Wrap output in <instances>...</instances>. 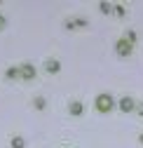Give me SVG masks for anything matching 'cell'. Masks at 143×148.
Instances as JSON below:
<instances>
[{
  "label": "cell",
  "instance_id": "cell-1",
  "mask_svg": "<svg viewBox=\"0 0 143 148\" xmlns=\"http://www.w3.org/2000/svg\"><path fill=\"white\" fill-rule=\"evenodd\" d=\"M94 108L99 110V113H110V110L115 108V99H113V94H108V92H101V94L94 99Z\"/></svg>",
  "mask_w": 143,
  "mask_h": 148
},
{
  "label": "cell",
  "instance_id": "cell-2",
  "mask_svg": "<svg viewBox=\"0 0 143 148\" xmlns=\"http://www.w3.org/2000/svg\"><path fill=\"white\" fill-rule=\"evenodd\" d=\"M19 73H21V80H26V82H33L35 78H38V73H35V66H33L31 61H24V64L19 66Z\"/></svg>",
  "mask_w": 143,
  "mask_h": 148
},
{
  "label": "cell",
  "instance_id": "cell-3",
  "mask_svg": "<svg viewBox=\"0 0 143 148\" xmlns=\"http://www.w3.org/2000/svg\"><path fill=\"white\" fill-rule=\"evenodd\" d=\"M115 52L120 54V57H131V52H134V45H131V42H127L124 38H120V40L115 42Z\"/></svg>",
  "mask_w": 143,
  "mask_h": 148
},
{
  "label": "cell",
  "instance_id": "cell-4",
  "mask_svg": "<svg viewBox=\"0 0 143 148\" xmlns=\"http://www.w3.org/2000/svg\"><path fill=\"white\" fill-rule=\"evenodd\" d=\"M136 99L134 97H122L120 99V110H122V113H134V110H136Z\"/></svg>",
  "mask_w": 143,
  "mask_h": 148
},
{
  "label": "cell",
  "instance_id": "cell-5",
  "mask_svg": "<svg viewBox=\"0 0 143 148\" xmlns=\"http://www.w3.org/2000/svg\"><path fill=\"white\" fill-rule=\"evenodd\" d=\"M45 73H49V75L61 73V61L59 59H45Z\"/></svg>",
  "mask_w": 143,
  "mask_h": 148
},
{
  "label": "cell",
  "instance_id": "cell-6",
  "mask_svg": "<svg viewBox=\"0 0 143 148\" xmlns=\"http://www.w3.org/2000/svg\"><path fill=\"white\" fill-rule=\"evenodd\" d=\"M63 28H66V31H73V28H87V21L82 19V16H75V19L63 21Z\"/></svg>",
  "mask_w": 143,
  "mask_h": 148
},
{
  "label": "cell",
  "instance_id": "cell-7",
  "mask_svg": "<svg viewBox=\"0 0 143 148\" xmlns=\"http://www.w3.org/2000/svg\"><path fill=\"white\" fill-rule=\"evenodd\" d=\"M68 113L73 115V118H80V115L84 113V103L78 101V99H75V101H70V103H68Z\"/></svg>",
  "mask_w": 143,
  "mask_h": 148
},
{
  "label": "cell",
  "instance_id": "cell-8",
  "mask_svg": "<svg viewBox=\"0 0 143 148\" xmlns=\"http://www.w3.org/2000/svg\"><path fill=\"white\" fill-rule=\"evenodd\" d=\"M10 148H26V139L19 136V134L12 136V139H10Z\"/></svg>",
  "mask_w": 143,
  "mask_h": 148
},
{
  "label": "cell",
  "instance_id": "cell-9",
  "mask_svg": "<svg viewBox=\"0 0 143 148\" xmlns=\"http://www.w3.org/2000/svg\"><path fill=\"white\" fill-rule=\"evenodd\" d=\"M122 38L127 40V42H131V45H136V42H138V35H136V31H134V28H127Z\"/></svg>",
  "mask_w": 143,
  "mask_h": 148
},
{
  "label": "cell",
  "instance_id": "cell-10",
  "mask_svg": "<svg viewBox=\"0 0 143 148\" xmlns=\"http://www.w3.org/2000/svg\"><path fill=\"white\" fill-rule=\"evenodd\" d=\"M5 78L7 80H16V78H21V73H19V66H12L5 71Z\"/></svg>",
  "mask_w": 143,
  "mask_h": 148
},
{
  "label": "cell",
  "instance_id": "cell-11",
  "mask_svg": "<svg viewBox=\"0 0 143 148\" xmlns=\"http://www.w3.org/2000/svg\"><path fill=\"white\" fill-rule=\"evenodd\" d=\"M33 108H35V110H45V108H47V99H45V97H35V99H33Z\"/></svg>",
  "mask_w": 143,
  "mask_h": 148
},
{
  "label": "cell",
  "instance_id": "cell-12",
  "mask_svg": "<svg viewBox=\"0 0 143 148\" xmlns=\"http://www.w3.org/2000/svg\"><path fill=\"white\" fill-rule=\"evenodd\" d=\"M113 10H115V7H113L110 3H99V12H101V14H110Z\"/></svg>",
  "mask_w": 143,
  "mask_h": 148
},
{
  "label": "cell",
  "instance_id": "cell-13",
  "mask_svg": "<svg viewBox=\"0 0 143 148\" xmlns=\"http://www.w3.org/2000/svg\"><path fill=\"white\" fill-rule=\"evenodd\" d=\"M117 16H120V19H122V16H127V7H124V5H115V10H113Z\"/></svg>",
  "mask_w": 143,
  "mask_h": 148
},
{
  "label": "cell",
  "instance_id": "cell-14",
  "mask_svg": "<svg viewBox=\"0 0 143 148\" xmlns=\"http://www.w3.org/2000/svg\"><path fill=\"white\" fill-rule=\"evenodd\" d=\"M5 28H7V16L0 14V31H5Z\"/></svg>",
  "mask_w": 143,
  "mask_h": 148
},
{
  "label": "cell",
  "instance_id": "cell-15",
  "mask_svg": "<svg viewBox=\"0 0 143 148\" xmlns=\"http://www.w3.org/2000/svg\"><path fill=\"white\" fill-rule=\"evenodd\" d=\"M136 110H138V115L143 118V101H138V106H136Z\"/></svg>",
  "mask_w": 143,
  "mask_h": 148
},
{
  "label": "cell",
  "instance_id": "cell-16",
  "mask_svg": "<svg viewBox=\"0 0 143 148\" xmlns=\"http://www.w3.org/2000/svg\"><path fill=\"white\" fill-rule=\"evenodd\" d=\"M138 143H141V146H143V134H138Z\"/></svg>",
  "mask_w": 143,
  "mask_h": 148
},
{
  "label": "cell",
  "instance_id": "cell-17",
  "mask_svg": "<svg viewBox=\"0 0 143 148\" xmlns=\"http://www.w3.org/2000/svg\"><path fill=\"white\" fill-rule=\"evenodd\" d=\"M61 148H70V146H61Z\"/></svg>",
  "mask_w": 143,
  "mask_h": 148
}]
</instances>
